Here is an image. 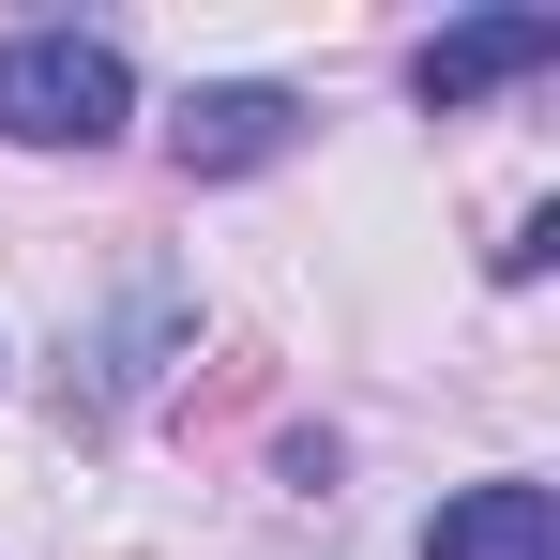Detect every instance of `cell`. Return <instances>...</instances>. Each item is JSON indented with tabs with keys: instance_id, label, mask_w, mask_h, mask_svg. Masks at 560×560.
I'll return each instance as SVG.
<instances>
[{
	"instance_id": "6da1fadb",
	"label": "cell",
	"mask_w": 560,
	"mask_h": 560,
	"mask_svg": "<svg viewBox=\"0 0 560 560\" xmlns=\"http://www.w3.org/2000/svg\"><path fill=\"white\" fill-rule=\"evenodd\" d=\"M137 121V77L106 31H15L0 46V137L15 152H106Z\"/></svg>"
},
{
	"instance_id": "3957f363",
	"label": "cell",
	"mask_w": 560,
	"mask_h": 560,
	"mask_svg": "<svg viewBox=\"0 0 560 560\" xmlns=\"http://www.w3.org/2000/svg\"><path fill=\"white\" fill-rule=\"evenodd\" d=\"M546 61H560V15H469V31H440V46L409 61V92L469 106V92H500V77H546Z\"/></svg>"
},
{
	"instance_id": "277c9868",
	"label": "cell",
	"mask_w": 560,
	"mask_h": 560,
	"mask_svg": "<svg viewBox=\"0 0 560 560\" xmlns=\"http://www.w3.org/2000/svg\"><path fill=\"white\" fill-rule=\"evenodd\" d=\"M424 560H560V500L546 485H469L424 515Z\"/></svg>"
},
{
	"instance_id": "7a4b0ae2",
	"label": "cell",
	"mask_w": 560,
	"mask_h": 560,
	"mask_svg": "<svg viewBox=\"0 0 560 560\" xmlns=\"http://www.w3.org/2000/svg\"><path fill=\"white\" fill-rule=\"evenodd\" d=\"M288 137H303V106L288 92H183V121H167V152H183V183H243V167H273Z\"/></svg>"
}]
</instances>
